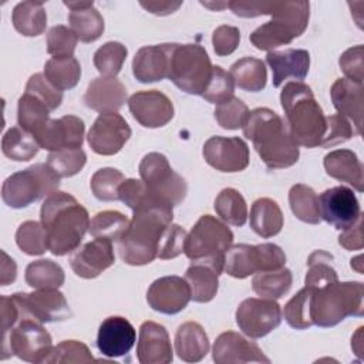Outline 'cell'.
<instances>
[{
    "instance_id": "obj_44",
    "label": "cell",
    "mask_w": 364,
    "mask_h": 364,
    "mask_svg": "<svg viewBox=\"0 0 364 364\" xmlns=\"http://www.w3.org/2000/svg\"><path fill=\"white\" fill-rule=\"evenodd\" d=\"M333 256L324 250H314L307 259V274H306V286L311 289H320L326 284L338 280L337 272L330 264Z\"/></svg>"
},
{
    "instance_id": "obj_33",
    "label": "cell",
    "mask_w": 364,
    "mask_h": 364,
    "mask_svg": "<svg viewBox=\"0 0 364 364\" xmlns=\"http://www.w3.org/2000/svg\"><path fill=\"white\" fill-rule=\"evenodd\" d=\"M250 228L264 239L276 236L283 228V213L280 206L270 198L255 200L250 209Z\"/></svg>"
},
{
    "instance_id": "obj_21",
    "label": "cell",
    "mask_w": 364,
    "mask_h": 364,
    "mask_svg": "<svg viewBox=\"0 0 364 364\" xmlns=\"http://www.w3.org/2000/svg\"><path fill=\"white\" fill-rule=\"evenodd\" d=\"M114 262L112 242L101 237H94V240L78 247L70 259L71 269L82 279H94L100 276L104 270L111 267Z\"/></svg>"
},
{
    "instance_id": "obj_27",
    "label": "cell",
    "mask_w": 364,
    "mask_h": 364,
    "mask_svg": "<svg viewBox=\"0 0 364 364\" xmlns=\"http://www.w3.org/2000/svg\"><path fill=\"white\" fill-rule=\"evenodd\" d=\"M330 97L338 115L350 119L354 134L361 135L363 128V85L347 78H337L330 90Z\"/></svg>"
},
{
    "instance_id": "obj_17",
    "label": "cell",
    "mask_w": 364,
    "mask_h": 364,
    "mask_svg": "<svg viewBox=\"0 0 364 364\" xmlns=\"http://www.w3.org/2000/svg\"><path fill=\"white\" fill-rule=\"evenodd\" d=\"M202 154L205 161L220 172H240L249 165V146L239 136H210Z\"/></svg>"
},
{
    "instance_id": "obj_56",
    "label": "cell",
    "mask_w": 364,
    "mask_h": 364,
    "mask_svg": "<svg viewBox=\"0 0 364 364\" xmlns=\"http://www.w3.org/2000/svg\"><path fill=\"white\" fill-rule=\"evenodd\" d=\"M354 135L350 121L338 114L326 117V134L320 146H334L348 141Z\"/></svg>"
},
{
    "instance_id": "obj_28",
    "label": "cell",
    "mask_w": 364,
    "mask_h": 364,
    "mask_svg": "<svg viewBox=\"0 0 364 364\" xmlns=\"http://www.w3.org/2000/svg\"><path fill=\"white\" fill-rule=\"evenodd\" d=\"M266 61L273 73V85L280 87L284 80L301 81L310 68V54L301 48H287L284 51H269Z\"/></svg>"
},
{
    "instance_id": "obj_61",
    "label": "cell",
    "mask_w": 364,
    "mask_h": 364,
    "mask_svg": "<svg viewBox=\"0 0 364 364\" xmlns=\"http://www.w3.org/2000/svg\"><path fill=\"white\" fill-rule=\"evenodd\" d=\"M1 264H0V284L7 286L16 280L17 276V266L16 262L1 250Z\"/></svg>"
},
{
    "instance_id": "obj_20",
    "label": "cell",
    "mask_w": 364,
    "mask_h": 364,
    "mask_svg": "<svg viewBox=\"0 0 364 364\" xmlns=\"http://www.w3.org/2000/svg\"><path fill=\"white\" fill-rule=\"evenodd\" d=\"M191 300V289L185 279L179 276H164L152 282L146 291V301L155 311L176 314L182 311Z\"/></svg>"
},
{
    "instance_id": "obj_49",
    "label": "cell",
    "mask_w": 364,
    "mask_h": 364,
    "mask_svg": "<svg viewBox=\"0 0 364 364\" xmlns=\"http://www.w3.org/2000/svg\"><path fill=\"white\" fill-rule=\"evenodd\" d=\"M125 181V176L122 172H119L115 168H101L95 171V173L91 176V191L94 196L104 202L118 200V189L121 183Z\"/></svg>"
},
{
    "instance_id": "obj_4",
    "label": "cell",
    "mask_w": 364,
    "mask_h": 364,
    "mask_svg": "<svg viewBox=\"0 0 364 364\" xmlns=\"http://www.w3.org/2000/svg\"><path fill=\"white\" fill-rule=\"evenodd\" d=\"M132 212L129 226L118 242V250L127 264L142 266L158 257L161 237L172 223L173 206H149Z\"/></svg>"
},
{
    "instance_id": "obj_6",
    "label": "cell",
    "mask_w": 364,
    "mask_h": 364,
    "mask_svg": "<svg viewBox=\"0 0 364 364\" xmlns=\"http://www.w3.org/2000/svg\"><path fill=\"white\" fill-rule=\"evenodd\" d=\"M364 286L360 282H333L313 289L310 316L318 327H334L346 317L364 313Z\"/></svg>"
},
{
    "instance_id": "obj_59",
    "label": "cell",
    "mask_w": 364,
    "mask_h": 364,
    "mask_svg": "<svg viewBox=\"0 0 364 364\" xmlns=\"http://www.w3.org/2000/svg\"><path fill=\"white\" fill-rule=\"evenodd\" d=\"M0 317H1V333L7 334L20 320V310L11 296L0 297Z\"/></svg>"
},
{
    "instance_id": "obj_14",
    "label": "cell",
    "mask_w": 364,
    "mask_h": 364,
    "mask_svg": "<svg viewBox=\"0 0 364 364\" xmlns=\"http://www.w3.org/2000/svg\"><path fill=\"white\" fill-rule=\"evenodd\" d=\"M236 323L247 337L260 338L279 327L282 323V309L276 300L250 297L239 304Z\"/></svg>"
},
{
    "instance_id": "obj_7",
    "label": "cell",
    "mask_w": 364,
    "mask_h": 364,
    "mask_svg": "<svg viewBox=\"0 0 364 364\" xmlns=\"http://www.w3.org/2000/svg\"><path fill=\"white\" fill-rule=\"evenodd\" d=\"M232 242L233 233L223 222L212 215H203L188 233L183 253L192 262H208L222 273L225 253Z\"/></svg>"
},
{
    "instance_id": "obj_10",
    "label": "cell",
    "mask_w": 364,
    "mask_h": 364,
    "mask_svg": "<svg viewBox=\"0 0 364 364\" xmlns=\"http://www.w3.org/2000/svg\"><path fill=\"white\" fill-rule=\"evenodd\" d=\"M286 255L274 243L230 246L225 253L223 270L236 279H245L259 272H270L284 267Z\"/></svg>"
},
{
    "instance_id": "obj_36",
    "label": "cell",
    "mask_w": 364,
    "mask_h": 364,
    "mask_svg": "<svg viewBox=\"0 0 364 364\" xmlns=\"http://www.w3.org/2000/svg\"><path fill=\"white\" fill-rule=\"evenodd\" d=\"M44 75L57 90H71L80 81L81 65L73 55L51 57L44 65Z\"/></svg>"
},
{
    "instance_id": "obj_40",
    "label": "cell",
    "mask_w": 364,
    "mask_h": 364,
    "mask_svg": "<svg viewBox=\"0 0 364 364\" xmlns=\"http://www.w3.org/2000/svg\"><path fill=\"white\" fill-rule=\"evenodd\" d=\"M40 149L34 136L20 127H11L6 131L1 139L3 154L17 162L33 159Z\"/></svg>"
},
{
    "instance_id": "obj_39",
    "label": "cell",
    "mask_w": 364,
    "mask_h": 364,
    "mask_svg": "<svg viewBox=\"0 0 364 364\" xmlns=\"http://www.w3.org/2000/svg\"><path fill=\"white\" fill-rule=\"evenodd\" d=\"M50 112L51 111L48 109V107L33 94L24 92L18 98V104H17L18 127L30 132L31 135L40 131L50 121L48 118Z\"/></svg>"
},
{
    "instance_id": "obj_43",
    "label": "cell",
    "mask_w": 364,
    "mask_h": 364,
    "mask_svg": "<svg viewBox=\"0 0 364 364\" xmlns=\"http://www.w3.org/2000/svg\"><path fill=\"white\" fill-rule=\"evenodd\" d=\"M129 226V219L118 210L98 212L90 220V235L94 237L119 242Z\"/></svg>"
},
{
    "instance_id": "obj_54",
    "label": "cell",
    "mask_w": 364,
    "mask_h": 364,
    "mask_svg": "<svg viewBox=\"0 0 364 364\" xmlns=\"http://www.w3.org/2000/svg\"><path fill=\"white\" fill-rule=\"evenodd\" d=\"M28 94H33L38 100H41L50 111H54L60 107L63 101V91L57 90L47 78L44 74H33L27 84H26V91Z\"/></svg>"
},
{
    "instance_id": "obj_37",
    "label": "cell",
    "mask_w": 364,
    "mask_h": 364,
    "mask_svg": "<svg viewBox=\"0 0 364 364\" xmlns=\"http://www.w3.org/2000/svg\"><path fill=\"white\" fill-rule=\"evenodd\" d=\"M289 205L293 215L301 222L317 225L321 220L318 196L316 192L303 183H296L289 191Z\"/></svg>"
},
{
    "instance_id": "obj_9",
    "label": "cell",
    "mask_w": 364,
    "mask_h": 364,
    "mask_svg": "<svg viewBox=\"0 0 364 364\" xmlns=\"http://www.w3.org/2000/svg\"><path fill=\"white\" fill-rule=\"evenodd\" d=\"M212 63L199 44H176L171 54L168 78L183 92L202 95L212 75Z\"/></svg>"
},
{
    "instance_id": "obj_3",
    "label": "cell",
    "mask_w": 364,
    "mask_h": 364,
    "mask_svg": "<svg viewBox=\"0 0 364 364\" xmlns=\"http://www.w3.org/2000/svg\"><path fill=\"white\" fill-rule=\"evenodd\" d=\"M243 135L252 141L260 159L270 169H284L299 161V145L284 121L270 108H256L243 124Z\"/></svg>"
},
{
    "instance_id": "obj_29",
    "label": "cell",
    "mask_w": 364,
    "mask_h": 364,
    "mask_svg": "<svg viewBox=\"0 0 364 364\" xmlns=\"http://www.w3.org/2000/svg\"><path fill=\"white\" fill-rule=\"evenodd\" d=\"M71 11L68 14L70 28L82 43H92L104 33V18L92 1H64Z\"/></svg>"
},
{
    "instance_id": "obj_55",
    "label": "cell",
    "mask_w": 364,
    "mask_h": 364,
    "mask_svg": "<svg viewBox=\"0 0 364 364\" xmlns=\"http://www.w3.org/2000/svg\"><path fill=\"white\" fill-rule=\"evenodd\" d=\"M186 230L181 228L179 225H169L159 242L158 247V257L159 259H173L185 252V243H186Z\"/></svg>"
},
{
    "instance_id": "obj_46",
    "label": "cell",
    "mask_w": 364,
    "mask_h": 364,
    "mask_svg": "<svg viewBox=\"0 0 364 364\" xmlns=\"http://www.w3.org/2000/svg\"><path fill=\"white\" fill-rule=\"evenodd\" d=\"M313 289L304 287L299 290L286 304L283 309V316L287 324L296 330L309 328L313 324L310 316V300H311Z\"/></svg>"
},
{
    "instance_id": "obj_42",
    "label": "cell",
    "mask_w": 364,
    "mask_h": 364,
    "mask_svg": "<svg viewBox=\"0 0 364 364\" xmlns=\"http://www.w3.org/2000/svg\"><path fill=\"white\" fill-rule=\"evenodd\" d=\"M215 210L229 225L243 226L247 219V205L242 193L233 188L222 189L215 199Z\"/></svg>"
},
{
    "instance_id": "obj_41",
    "label": "cell",
    "mask_w": 364,
    "mask_h": 364,
    "mask_svg": "<svg viewBox=\"0 0 364 364\" xmlns=\"http://www.w3.org/2000/svg\"><path fill=\"white\" fill-rule=\"evenodd\" d=\"M24 279L33 289H58L64 284L65 276L58 263L50 259H40L26 267Z\"/></svg>"
},
{
    "instance_id": "obj_16",
    "label": "cell",
    "mask_w": 364,
    "mask_h": 364,
    "mask_svg": "<svg viewBox=\"0 0 364 364\" xmlns=\"http://www.w3.org/2000/svg\"><path fill=\"white\" fill-rule=\"evenodd\" d=\"M131 136V128L117 112L100 114L88 131V145L98 155H115Z\"/></svg>"
},
{
    "instance_id": "obj_45",
    "label": "cell",
    "mask_w": 364,
    "mask_h": 364,
    "mask_svg": "<svg viewBox=\"0 0 364 364\" xmlns=\"http://www.w3.org/2000/svg\"><path fill=\"white\" fill-rule=\"evenodd\" d=\"M17 246L30 256H38L48 250L47 232L41 222L27 220L23 222L16 232Z\"/></svg>"
},
{
    "instance_id": "obj_2",
    "label": "cell",
    "mask_w": 364,
    "mask_h": 364,
    "mask_svg": "<svg viewBox=\"0 0 364 364\" xmlns=\"http://www.w3.org/2000/svg\"><path fill=\"white\" fill-rule=\"evenodd\" d=\"M40 219L47 232L48 250L55 256L77 250L90 229L87 209L74 196L60 191L44 199Z\"/></svg>"
},
{
    "instance_id": "obj_12",
    "label": "cell",
    "mask_w": 364,
    "mask_h": 364,
    "mask_svg": "<svg viewBox=\"0 0 364 364\" xmlns=\"http://www.w3.org/2000/svg\"><path fill=\"white\" fill-rule=\"evenodd\" d=\"M139 175L155 195L172 206L179 205L186 196L185 179L171 168L166 156L159 152H149L141 159Z\"/></svg>"
},
{
    "instance_id": "obj_60",
    "label": "cell",
    "mask_w": 364,
    "mask_h": 364,
    "mask_svg": "<svg viewBox=\"0 0 364 364\" xmlns=\"http://www.w3.org/2000/svg\"><path fill=\"white\" fill-rule=\"evenodd\" d=\"M338 243L347 250H361L364 246L363 240V216L350 228L344 229L338 236Z\"/></svg>"
},
{
    "instance_id": "obj_57",
    "label": "cell",
    "mask_w": 364,
    "mask_h": 364,
    "mask_svg": "<svg viewBox=\"0 0 364 364\" xmlns=\"http://www.w3.org/2000/svg\"><path fill=\"white\" fill-rule=\"evenodd\" d=\"M363 55H364V47L361 44L354 46L348 50H346L338 60L340 68L347 77V80L361 84L364 78V67H363Z\"/></svg>"
},
{
    "instance_id": "obj_18",
    "label": "cell",
    "mask_w": 364,
    "mask_h": 364,
    "mask_svg": "<svg viewBox=\"0 0 364 364\" xmlns=\"http://www.w3.org/2000/svg\"><path fill=\"white\" fill-rule=\"evenodd\" d=\"M84 121L75 115H64L58 119H50L33 136L40 148L50 152L61 149H77L84 142Z\"/></svg>"
},
{
    "instance_id": "obj_64",
    "label": "cell",
    "mask_w": 364,
    "mask_h": 364,
    "mask_svg": "<svg viewBox=\"0 0 364 364\" xmlns=\"http://www.w3.org/2000/svg\"><path fill=\"white\" fill-rule=\"evenodd\" d=\"M363 257L361 256H357L354 259H351V267L355 269L358 273H363Z\"/></svg>"
},
{
    "instance_id": "obj_30",
    "label": "cell",
    "mask_w": 364,
    "mask_h": 364,
    "mask_svg": "<svg viewBox=\"0 0 364 364\" xmlns=\"http://www.w3.org/2000/svg\"><path fill=\"white\" fill-rule=\"evenodd\" d=\"M323 165L331 178L351 185L358 192L364 191V168L355 152L350 149L331 151L324 156Z\"/></svg>"
},
{
    "instance_id": "obj_31",
    "label": "cell",
    "mask_w": 364,
    "mask_h": 364,
    "mask_svg": "<svg viewBox=\"0 0 364 364\" xmlns=\"http://www.w3.org/2000/svg\"><path fill=\"white\" fill-rule=\"evenodd\" d=\"M175 351L186 363H198L209 353V338L196 321H186L175 334Z\"/></svg>"
},
{
    "instance_id": "obj_32",
    "label": "cell",
    "mask_w": 364,
    "mask_h": 364,
    "mask_svg": "<svg viewBox=\"0 0 364 364\" xmlns=\"http://www.w3.org/2000/svg\"><path fill=\"white\" fill-rule=\"evenodd\" d=\"M219 274L220 272L208 262H192L183 277L191 289V299L196 303L210 301L218 293Z\"/></svg>"
},
{
    "instance_id": "obj_19",
    "label": "cell",
    "mask_w": 364,
    "mask_h": 364,
    "mask_svg": "<svg viewBox=\"0 0 364 364\" xmlns=\"http://www.w3.org/2000/svg\"><path fill=\"white\" fill-rule=\"evenodd\" d=\"M132 117L146 128H159L173 118L172 101L158 90H145L132 94L128 100Z\"/></svg>"
},
{
    "instance_id": "obj_1",
    "label": "cell",
    "mask_w": 364,
    "mask_h": 364,
    "mask_svg": "<svg viewBox=\"0 0 364 364\" xmlns=\"http://www.w3.org/2000/svg\"><path fill=\"white\" fill-rule=\"evenodd\" d=\"M228 7L239 17L270 14L272 20L250 34V43L263 51L291 43L309 24V1H229Z\"/></svg>"
},
{
    "instance_id": "obj_38",
    "label": "cell",
    "mask_w": 364,
    "mask_h": 364,
    "mask_svg": "<svg viewBox=\"0 0 364 364\" xmlns=\"http://www.w3.org/2000/svg\"><path fill=\"white\" fill-rule=\"evenodd\" d=\"M293 276L289 269H277L270 272L255 273L252 287L255 293L263 299L277 300L283 297L291 287Z\"/></svg>"
},
{
    "instance_id": "obj_26",
    "label": "cell",
    "mask_w": 364,
    "mask_h": 364,
    "mask_svg": "<svg viewBox=\"0 0 364 364\" xmlns=\"http://www.w3.org/2000/svg\"><path fill=\"white\" fill-rule=\"evenodd\" d=\"M127 101L125 85L115 77H98L92 80L84 94L88 108L100 112H117Z\"/></svg>"
},
{
    "instance_id": "obj_13",
    "label": "cell",
    "mask_w": 364,
    "mask_h": 364,
    "mask_svg": "<svg viewBox=\"0 0 364 364\" xmlns=\"http://www.w3.org/2000/svg\"><path fill=\"white\" fill-rule=\"evenodd\" d=\"M11 297L18 306L20 320L33 318L40 323H51L64 321L73 316L64 294L58 289H36L31 293H14Z\"/></svg>"
},
{
    "instance_id": "obj_23",
    "label": "cell",
    "mask_w": 364,
    "mask_h": 364,
    "mask_svg": "<svg viewBox=\"0 0 364 364\" xmlns=\"http://www.w3.org/2000/svg\"><path fill=\"white\" fill-rule=\"evenodd\" d=\"M136 341L134 326L121 316L107 317L98 328L97 347L107 357H121L131 351Z\"/></svg>"
},
{
    "instance_id": "obj_50",
    "label": "cell",
    "mask_w": 364,
    "mask_h": 364,
    "mask_svg": "<svg viewBox=\"0 0 364 364\" xmlns=\"http://www.w3.org/2000/svg\"><path fill=\"white\" fill-rule=\"evenodd\" d=\"M95 361L90 348L77 340H64L54 346L50 354L46 357L44 363H57V364H88Z\"/></svg>"
},
{
    "instance_id": "obj_25",
    "label": "cell",
    "mask_w": 364,
    "mask_h": 364,
    "mask_svg": "<svg viewBox=\"0 0 364 364\" xmlns=\"http://www.w3.org/2000/svg\"><path fill=\"white\" fill-rule=\"evenodd\" d=\"M175 43L141 47L132 60V73L139 82H155L168 78L171 54Z\"/></svg>"
},
{
    "instance_id": "obj_62",
    "label": "cell",
    "mask_w": 364,
    "mask_h": 364,
    "mask_svg": "<svg viewBox=\"0 0 364 364\" xmlns=\"http://www.w3.org/2000/svg\"><path fill=\"white\" fill-rule=\"evenodd\" d=\"M149 13L156 16H166L176 11L181 7V1H141L139 3Z\"/></svg>"
},
{
    "instance_id": "obj_51",
    "label": "cell",
    "mask_w": 364,
    "mask_h": 364,
    "mask_svg": "<svg viewBox=\"0 0 364 364\" xmlns=\"http://www.w3.org/2000/svg\"><path fill=\"white\" fill-rule=\"evenodd\" d=\"M235 81L232 75L219 65H213L212 75L202 97L210 104H222L233 97Z\"/></svg>"
},
{
    "instance_id": "obj_53",
    "label": "cell",
    "mask_w": 364,
    "mask_h": 364,
    "mask_svg": "<svg viewBox=\"0 0 364 364\" xmlns=\"http://www.w3.org/2000/svg\"><path fill=\"white\" fill-rule=\"evenodd\" d=\"M75 33L67 26H54L47 33V53L53 57H70L77 46Z\"/></svg>"
},
{
    "instance_id": "obj_52",
    "label": "cell",
    "mask_w": 364,
    "mask_h": 364,
    "mask_svg": "<svg viewBox=\"0 0 364 364\" xmlns=\"http://www.w3.org/2000/svg\"><path fill=\"white\" fill-rule=\"evenodd\" d=\"M249 112L247 105L240 98L232 97L230 100L216 105L215 118L225 129H239L243 127Z\"/></svg>"
},
{
    "instance_id": "obj_34",
    "label": "cell",
    "mask_w": 364,
    "mask_h": 364,
    "mask_svg": "<svg viewBox=\"0 0 364 364\" xmlns=\"http://www.w3.org/2000/svg\"><path fill=\"white\" fill-rule=\"evenodd\" d=\"M11 21L20 34L36 37L46 30L47 13L41 1H21L13 9Z\"/></svg>"
},
{
    "instance_id": "obj_8",
    "label": "cell",
    "mask_w": 364,
    "mask_h": 364,
    "mask_svg": "<svg viewBox=\"0 0 364 364\" xmlns=\"http://www.w3.org/2000/svg\"><path fill=\"white\" fill-rule=\"evenodd\" d=\"M60 178L47 164H36L10 175L1 186L3 202L14 209H21L33 202L47 198L58 191Z\"/></svg>"
},
{
    "instance_id": "obj_5",
    "label": "cell",
    "mask_w": 364,
    "mask_h": 364,
    "mask_svg": "<svg viewBox=\"0 0 364 364\" xmlns=\"http://www.w3.org/2000/svg\"><path fill=\"white\" fill-rule=\"evenodd\" d=\"M280 102L297 145L320 146L326 134V117L311 88L301 81H290L280 92Z\"/></svg>"
},
{
    "instance_id": "obj_63",
    "label": "cell",
    "mask_w": 364,
    "mask_h": 364,
    "mask_svg": "<svg viewBox=\"0 0 364 364\" xmlns=\"http://www.w3.org/2000/svg\"><path fill=\"white\" fill-rule=\"evenodd\" d=\"M361 331H363V327H360V328L357 330L355 336L351 338V347H353L354 353H355L358 357H361V354H363V347H361Z\"/></svg>"
},
{
    "instance_id": "obj_58",
    "label": "cell",
    "mask_w": 364,
    "mask_h": 364,
    "mask_svg": "<svg viewBox=\"0 0 364 364\" xmlns=\"http://www.w3.org/2000/svg\"><path fill=\"white\" fill-rule=\"evenodd\" d=\"M239 41H240V31L235 26H228V24L219 26L218 28H215L212 34L213 50L220 57L232 54L237 48Z\"/></svg>"
},
{
    "instance_id": "obj_11",
    "label": "cell",
    "mask_w": 364,
    "mask_h": 364,
    "mask_svg": "<svg viewBox=\"0 0 364 364\" xmlns=\"http://www.w3.org/2000/svg\"><path fill=\"white\" fill-rule=\"evenodd\" d=\"M53 348L50 333L33 318L20 320L1 337V360L16 355L27 363H44Z\"/></svg>"
},
{
    "instance_id": "obj_24",
    "label": "cell",
    "mask_w": 364,
    "mask_h": 364,
    "mask_svg": "<svg viewBox=\"0 0 364 364\" xmlns=\"http://www.w3.org/2000/svg\"><path fill=\"white\" fill-rule=\"evenodd\" d=\"M136 358L141 364H168L173 360L172 344L164 326L144 321L139 327Z\"/></svg>"
},
{
    "instance_id": "obj_15",
    "label": "cell",
    "mask_w": 364,
    "mask_h": 364,
    "mask_svg": "<svg viewBox=\"0 0 364 364\" xmlns=\"http://www.w3.org/2000/svg\"><path fill=\"white\" fill-rule=\"evenodd\" d=\"M320 216L338 230L353 226L363 215L354 192L347 186L326 189L318 196Z\"/></svg>"
},
{
    "instance_id": "obj_48",
    "label": "cell",
    "mask_w": 364,
    "mask_h": 364,
    "mask_svg": "<svg viewBox=\"0 0 364 364\" xmlns=\"http://www.w3.org/2000/svg\"><path fill=\"white\" fill-rule=\"evenodd\" d=\"M87 155L81 148L61 149L50 152L47 158L48 168L61 179L77 175L85 165Z\"/></svg>"
},
{
    "instance_id": "obj_35",
    "label": "cell",
    "mask_w": 364,
    "mask_h": 364,
    "mask_svg": "<svg viewBox=\"0 0 364 364\" xmlns=\"http://www.w3.org/2000/svg\"><path fill=\"white\" fill-rule=\"evenodd\" d=\"M229 74L235 85L245 91L257 92L266 87L267 71L264 63L255 57H243L232 64Z\"/></svg>"
},
{
    "instance_id": "obj_22",
    "label": "cell",
    "mask_w": 364,
    "mask_h": 364,
    "mask_svg": "<svg viewBox=\"0 0 364 364\" xmlns=\"http://www.w3.org/2000/svg\"><path fill=\"white\" fill-rule=\"evenodd\" d=\"M212 358L216 364L270 363L257 344L236 331H225L216 337Z\"/></svg>"
},
{
    "instance_id": "obj_47",
    "label": "cell",
    "mask_w": 364,
    "mask_h": 364,
    "mask_svg": "<svg viewBox=\"0 0 364 364\" xmlns=\"http://www.w3.org/2000/svg\"><path fill=\"white\" fill-rule=\"evenodd\" d=\"M127 48L118 41H108L94 53V65L102 77H115L127 58Z\"/></svg>"
}]
</instances>
